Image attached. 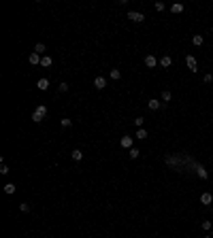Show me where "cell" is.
I'll use <instances>...</instances> for the list:
<instances>
[{
  "instance_id": "obj_1",
  "label": "cell",
  "mask_w": 213,
  "mask_h": 238,
  "mask_svg": "<svg viewBox=\"0 0 213 238\" xmlns=\"http://www.w3.org/2000/svg\"><path fill=\"white\" fill-rule=\"evenodd\" d=\"M45 117H47V106H45V104H39V106L34 108V113H32V121H34V123H41Z\"/></svg>"
},
{
  "instance_id": "obj_2",
  "label": "cell",
  "mask_w": 213,
  "mask_h": 238,
  "mask_svg": "<svg viewBox=\"0 0 213 238\" xmlns=\"http://www.w3.org/2000/svg\"><path fill=\"white\" fill-rule=\"evenodd\" d=\"M128 19H130V21H134V24H141V21L145 19V15H143V13H139V11H130V13H128Z\"/></svg>"
},
{
  "instance_id": "obj_3",
  "label": "cell",
  "mask_w": 213,
  "mask_h": 238,
  "mask_svg": "<svg viewBox=\"0 0 213 238\" xmlns=\"http://www.w3.org/2000/svg\"><path fill=\"white\" fill-rule=\"evenodd\" d=\"M185 64H188L190 72H196V70H198V64H196V57H194V55H188V57H185Z\"/></svg>"
},
{
  "instance_id": "obj_4",
  "label": "cell",
  "mask_w": 213,
  "mask_h": 238,
  "mask_svg": "<svg viewBox=\"0 0 213 238\" xmlns=\"http://www.w3.org/2000/svg\"><path fill=\"white\" fill-rule=\"evenodd\" d=\"M132 141H134V136H130V134H126V136H122V141H120V145L124 147V149H132Z\"/></svg>"
},
{
  "instance_id": "obj_5",
  "label": "cell",
  "mask_w": 213,
  "mask_h": 238,
  "mask_svg": "<svg viewBox=\"0 0 213 238\" xmlns=\"http://www.w3.org/2000/svg\"><path fill=\"white\" fill-rule=\"evenodd\" d=\"M94 87H96V90H105V87H107V79L98 75V77L94 79Z\"/></svg>"
},
{
  "instance_id": "obj_6",
  "label": "cell",
  "mask_w": 213,
  "mask_h": 238,
  "mask_svg": "<svg viewBox=\"0 0 213 238\" xmlns=\"http://www.w3.org/2000/svg\"><path fill=\"white\" fill-rule=\"evenodd\" d=\"M158 64H160V62H158L154 55H147V57H145V66H147V68H156Z\"/></svg>"
},
{
  "instance_id": "obj_7",
  "label": "cell",
  "mask_w": 213,
  "mask_h": 238,
  "mask_svg": "<svg viewBox=\"0 0 213 238\" xmlns=\"http://www.w3.org/2000/svg\"><path fill=\"white\" fill-rule=\"evenodd\" d=\"M211 202H213V196H211V193H209V191H205V193L200 196V204H205V206H209Z\"/></svg>"
},
{
  "instance_id": "obj_8",
  "label": "cell",
  "mask_w": 213,
  "mask_h": 238,
  "mask_svg": "<svg viewBox=\"0 0 213 238\" xmlns=\"http://www.w3.org/2000/svg\"><path fill=\"white\" fill-rule=\"evenodd\" d=\"M36 87H39L41 92H47V90H49V79H39V81H36Z\"/></svg>"
},
{
  "instance_id": "obj_9",
  "label": "cell",
  "mask_w": 213,
  "mask_h": 238,
  "mask_svg": "<svg viewBox=\"0 0 213 238\" xmlns=\"http://www.w3.org/2000/svg\"><path fill=\"white\" fill-rule=\"evenodd\" d=\"M160 66H162V68H169V66H173V57H170V55L160 57Z\"/></svg>"
},
{
  "instance_id": "obj_10",
  "label": "cell",
  "mask_w": 213,
  "mask_h": 238,
  "mask_svg": "<svg viewBox=\"0 0 213 238\" xmlns=\"http://www.w3.org/2000/svg\"><path fill=\"white\" fill-rule=\"evenodd\" d=\"M196 174H198L203 181H207V179H209V172L205 170V166H198V168H196Z\"/></svg>"
},
{
  "instance_id": "obj_11",
  "label": "cell",
  "mask_w": 213,
  "mask_h": 238,
  "mask_svg": "<svg viewBox=\"0 0 213 238\" xmlns=\"http://www.w3.org/2000/svg\"><path fill=\"white\" fill-rule=\"evenodd\" d=\"M28 60H30V64H32V66H36V64H41V60H43V57L39 55V53H34V51H32Z\"/></svg>"
},
{
  "instance_id": "obj_12",
  "label": "cell",
  "mask_w": 213,
  "mask_h": 238,
  "mask_svg": "<svg viewBox=\"0 0 213 238\" xmlns=\"http://www.w3.org/2000/svg\"><path fill=\"white\" fill-rule=\"evenodd\" d=\"M160 106H162V100H156V98L149 100V108H151V111H158Z\"/></svg>"
},
{
  "instance_id": "obj_13",
  "label": "cell",
  "mask_w": 213,
  "mask_h": 238,
  "mask_svg": "<svg viewBox=\"0 0 213 238\" xmlns=\"http://www.w3.org/2000/svg\"><path fill=\"white\" fill-rule=\"evenodd\" d=\"M53 64V60H51V55H43V60H41V66L43 68H49Z\"/></svg>"
},
{
  "instance_id": "obj_14",
  "label": "cell",
  "mask_w": 213,
  "mask_h": 238,
  "mask_svg": "<svg viewBox=\"0 0 213 238\" xmlns=\"http://www.w3.org/2000/svg\"><path fill=\"white\" fill-rule=\"evenodd\" d=\"M34 53H39V55H45V53H47V47H45V45H43V43H36V47H34Z\"/></svg>"
},
{
  "instance_id": "obj_15",
  "label": "cell",
  "mask_w": 213,
  "mask_h": 238,
  "mask_svg": "<svg viewBox=\"0 0 213 238\" xmlns=\"http://www.w3.org/2000/svg\"><path fill=\"white\" fill-rule=\"evenodd\" d=\"M192 43H194L196 47H200V45L205 43V38H203V34H194V36H192Z\"/></svg>"
},
{
  "instance_id": "obj_16",
  "label": "cell",
  "mask_w": 213,
  "mask_h": 238,
  "mask_svg": "<svg viewBox=\"0 0 213 238\" xmlns=\"http://www.w3.org/2000/svg\"><path fill=\"white\" fill-rule=\"evenodd\" d=\"M109 77H111L113 81H120V79H122V72H120L117 68H111V72H109Z\"/></svg>"
},
{
  "instance_id": "obj_17",
  "label": "cell",
  "mask_w": 213,
  "mask_h": 238,
  "mask_svg": "<svg viewBox=\"0 0 213 238\" xmlns=\"http://www.w3.org/2000/svg\"><path fill=\"white\" fill-rule=\"evenodd\" d=\"M134 138H139V141H145V138H147V130H145V128H139Z\"/></svg>"
},
{
  "instance_id": "obj_18",
  "label": "cell",
  "mask_w": 213,
  "mask_h": 238,
  "mask_svg": "<svg viewBox=\"0 0 213 238\" xmlns=\"http://www.w3.org/2000/svg\"><path fill=\"white\" fill-rule=\"evenodd\" d=\"M70 157H73L75 162H81V159H83V153H81V149H75V151L70 153Z\"/></svg>"
},
{
  "instance_id": "obj_19",
  "label": "cell",
  "mask_w": 213,
  "mask_h": 238,
  "mask_svg": "<svg viewBox=\"0 0 213 238\" xmlns=\"http://www.w3.org/2000/svg\"><path fill=\"white\" fill-rule=\"evenodd\" d=\"M128 155H130V159H136V157H139V155H141V151H139V149H136V147H132V149H130V151H128Z\"/></svg>"
},
{
  "instance_id": "obj_20",
  "label": "cell",
  "mask_w": 213,
  "mask_h": 238,
  "mask_svg": "<svg viewBox=\"0 0 213 238\" xmlns=\"http://www.w3.org/2000/svg\"><path fill=\"white\" fill-rule=\"evenodd\" d=\"M15 189H17V187H15L13 183H6V185H4V193H9V196H11V193H15Z\"/></svg>"
},
{
  "instance_id": "obj_21",
  "label": "cell",
  "mask_w": 213,
  "mask_h": 238,
  "mask_svg": "<svg viewBox=\"0 0 213 238\" xmlns=\"http://www.w3.org/2000/svg\"><path fill=\"white\" fill-rule=\"evenodd\" d=\"M170 11H173L175 15H177V13H183V4H173V6H170Z\"/></svg>"
},
{
  "instance_id": "obj_22",
  "label": "cell",
  "mask_w": 213,
  "mask_h": 238,
  "mask_svg": "<svg viewBox=\"0 0 213 238\" xmlns=\"http://www.w3.org/2000/svg\"><path fill=\"white\" fill-rule=\"evenodd\" d=\"M58 92H60V94H66V92H68V83H64V81H62V83H60V87H58Z\"/></svg>"
},
{
  "instance_id": "obj_23",
  "label": "cell",
  "mask_w": 213,
  "mask_h": 238,
  "mask_svg": "<svg viewBox=\"0 0 213 238\" xmlns=\"http://www.w3.org/2000/svg\"><path fill=\"white\" fill-rule=\"evenodd\" d=\"M19 211H21V213H30V204H28V202H21V204H19Z\"/></svg>"
},
{
  "instance_id": "obj_24",
  "label": "cell",
  "mask_w": 213,
  "mask_h": 238,
  "mask_svg": "<svg viewBox=\"0 0 213 238\" xmlns=\"http://www.w3.org/2000/svg\"><path fill=\"white\" fill-rule=\"evenodd\" d=\"M170 98H173V94L164 90V92H162V102H170Z\"/></svg>"
},
{
  "instance_id": "obj_25",
  "label": "cell",
  "mask_w": 213,
  "mask_h": 238,
  "mask_svg": "<svg viewBox=\"0 0 213 238\" xmlns=\"http://www.w3.org/2000/svg\"><path fill=\"white\" fill-rule=\"evenodd\" d=\"M60 126H62V128H70V126H73V119H62Z\"/></svg>"
},
{
  "instance_id": "obj_26",
  "label": "cell",
  "mask_w": 213,
  "mask_h": 238,
  "mask_svg": "<svg viewBox=\"0 0 213 238\" xmlns=\"http://www.w3.org/2000/svg\"><path fill=\"white\" fill-rule=\"evenodd\" d=\"M134 123H136V128H143V123H145V117H136V119H134Z\"/></svg>"
},
{
  "instance_id": "obj_27",
  "label": "cell",
  "mask_w": 213,
  "mask_h": 238,
  "mask_svg": "<svg viewBox=\"0 0 213 238\" xmlns=\"http://www.w3.org/2000/svg\"><path fill=\"white\" fill-rule=\"evenodd\" d=\"M200 225H203V230H213L211 221H203V223H200Z\"/></svg>"
},
{
  "instance_id": "obj_28",
  "label": "cell",
  "mask_w": 213,
  "mask_h": 238,
  "mask_svg": "<svg viewBox=\"0 0 213 238\" xmlns=\"http://www.w3.org/2000/svg\"><path fill=\"white\" fill-rule=\"evenodd\" d=\"M166 6H164V2H156V11H164Z\"/></svg>"
},
{
  "instance_id": "obj_29",
  "label": "cell",
  "mask_w": 213,
  "mask_h": 238,
  "mask_svg": "<svg viewBox=\"0 0 213 238\" xmlns=\"http://www.w3.org/2000/svg\"><path fill=\"white\" fill-rule=\"evenodd\" d=\"M0 172H2V174H9V166L2 164V166H0Z\"/></svg>"
},
{
  "instance_id": "obj_30",
  "label": "cell",
  "mask_w": 213,
  "mask_h": 238,
  "mask_svg": "<svg viewBox=\"0 0 213 238\" xmlns=\"http://www.w3.org/2000/svg\"><path fill=\"white\" fill-rule=\"evenodd\" d=\"M203 81H205V83H211V81H213V75H205V77H203Z\"/></svg>"
},
{
  "instance_id": "obj_31",
  "label": "cell",
  "mask_w": 213,
  "mask_h": 238,
  "mask_svg": "<svg viewBox=\"0 0 213 238\" xmlns=\"http://www.w3.org/2000/svg\"><path fill=\"white\" fill-rule=\"evenodd\" d=\"M205 238H213V236H205Z\"/></svg>"
},
{
  "instance_id": "obj_32",
  "label": "cell",
  "mask_w": 213,
  "mask_h": 238,
  "mask_svg": "<svg viewBox=\"0 0 213 238\" xmlns=\"http://www.w3.org/2000/svg\"><path fill=\"white\" fill-rule=\"evenodd\" d=\"M211 236H213V230H211Z\"/></svg>"
},
{
  "instance_id": "obj_33",
  "label": "cell",
  "mask_w": 213,
  "mask_h": 238,
  "mask_svg": "<svg viewBox=\"0 0 213 238\" xmlns=\"http://www.w3.org/2000/svg\"><path fill=\"white\" fill-rule=\"evenodd\" d=\"M211 32H213V28H211Z\"/></svg>"
},
{
  "instance_id": "obj_34",
  "label": "cell",
  "mask_w": 213,
  "mask_h": 238,
  "mask_svg": "<svg viewBox=\"0 0 213 238\" xmlns=\"http://www.w3.org/2000/svg\"><path fill=\"white\" fill-rule=\"evenodd\" d=\"M211 70H213V68H211Z\"/></svg>"
},
{
  "instance_id": "obj_35",
  "label": "cell",
  "mask_w": 213,
  "mask_h": 238,
  "mask_svg": "<svg viewBox=\"0 0 213 238\" xmlns=\"http://www.w3.org/2000/svg\"><path fill=\"white\" fill-rule=\"evenodd\" d=\"M211 211H213V208H211Z\"/></svg>"
}]
</instances>
